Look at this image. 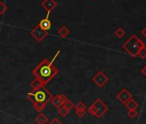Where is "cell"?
Listing matches in <instances>:
<instances>
[{"mask_svg":"<svg viewBox=\"0 0 146 124\" xmlns=\"http://www.w3.org/2000/svg\"><path fill=\"white\" fill-rule=\"evenodd\" d=\"M30 88L31 91L28 92L27 98L32 102L33 107L36 111L41 112L46 106L47 103L51 101L52 95L49 90L44 85H41L35 79L31 82Z\"/></svg>","mask_w":146,"mask_h":124,"instance_id":"1","label":"cell"},{"mask_svg":"<svg viewBox=\"0 0 146 124\" xmlns=\"http://www.w3.org/2000/svg\"><path fill=\"white\" fill-rule=\"evenodd\" d=\"M58 73V70L49 59H44L40 64L32 71V74L35 79L37 80L41 85H47L53 78H55Z\"/></svg>","mask_w":146,"mask_h":124,"instance_id":"2","label":"cell"},{"mask_svg":"<svg viewBox=\"0 0 146 124\" xmlns=\"http://www.w3.org/2000/svg\"><path fill=\"white\" fill-rule=\"evenodd\" d=\"M144 47H146L144 42L135 34L131 35V36L122 44V48L133 58H136L138 52Z\"/></svg>","mask_w":146,"mask_h":124,"instance_id":"3","label":"cell"},{"mask_svg":"<svg viewBox=\"0 0 146 124\" xmlns=\"http://www.w3.org/2000/svg\"><path fill=\"white\" fill-rule=\"evenodd\" d=\"M108 110V105L101 99L97 98L89 108H88V112L90 115L96 116L97 118L102 117Z\"/></svg>","mask_w":146,"mask_h":124,"instance_id":"4","label":"cell"},{"mask_svg":"<svg viewBox=\"0 0 146 124\" xmlns=\"http://www.w3.org/2000/svg\"><path fill=\"white\" fill-rule=\"evenodd\" d=\"M92 81L100 88L104 87L109 81V78L108 76L103 72V71H99L97 73H96L93 78H92Z\"/></svg>","mask_w":146,"mask_h":124,"instance_id":"5","label":"cell"},{"mask_svg":"<svg viewBox=\"0 0 146 124\" xmlns=\"http://www.w3.org/2000/svg\"><path fill=\"white\" fill-rule=\"evenodd\" d=\"M30 35H31V36H32L36 41L40 42V41H42L47 36L48 31L42 29L39 26V24H38V25H36L33 29H31Z\"/></svg>","mask_w":146,"mask_h":124,"instance_id":"6","label":"cell"},{"mask_svg":"<svg viewBox=\"0 0 146 124\" xmlns=\"http://www.w3.org/2000/svg\"><path fill=\"white\" fill-rule=\"evenodd\" d=\"M67 100H68V98H67V97L65 95H64V94H58L56 96H52V97L50 102H51V103L56 109H58L59 108H61L64 104V103Z\"/></svg>","mask_w":146,"mask_h":124,"instance_id":"7","label":"cell"},{"mask_svg":"<svg viewBox=\"0 0 146 124\" xmlns=\"http://www.w3.org/2000/svg\"><path fill=\"white\" fill-rule=\"evenodd\" d=\"M131 98H132V96L131 94L125 89H122L118 94H117V99L121 103H124L125 104Z\"/></svg>","mask_w":146,"mask_h":124,"instance_id":"8","label":"cell"},{"mask_svg":"<svg viewBox=\"0 0 146 124\" xmlns=\"http://www.w3.org/2000/svg\"><path fill=\"white\" fill-rule=\"evenodd\" d=\"M41 6L50 14L51 11L58 6V3L55 0H43L41 2Z\"/></svg>","mask_w":146,"mask_h":124,"instance_id":"9","label":"cell"},{"mask_svg":"<svg viewBox=\"0 0 146 124\" xmlns=\"http://www.w3.org/2000/svg\"><path fill=\"white\" fill-rule=\"evenodd\" d=\"M39 26L42 29L48 31L51 29V27H52V23H51L49 18H44V19H41L40 20V22L39 23Z\"/></svg>","mask_w":146,"mask_h":124,"instance_id":"10","label":"cell"},{"mask_svg":"<svg viewBox=\"0 0 146 124\" xmlns=\"http://www.w3.org/2000/svg\"><path fill=\"white\" fill-rule=\"evenodd\" d=\"M47 121H48V117L43 113H40L35 117V122L37 124H46Z\"/></svg>","mask_w":146,"mask_h":124,"instance_id":"11","label":"cell"},{"mask_svg":"<svg viewBox=\"0 0 146 124\" xmlns=\"http://www.w3.org/2000/svg\"><path fill=\"white\" fill-rule=\"evenodd\" d=\"M58 35L62 38H66L70 35V29L66 26H62L58 29Z\"/></svg>","mask_w":146,"mask_h":124,"instance_id":"12","label":"cell"},{"mask_svg":"<svg viewBox=\"0 0 146 124\" xmlns=\"http://www.w3.org/2000/svg\"><path fill=\"white\" fill-rule=\"evenodd\" d=\"M125 105L127 109H137L139 106L136 100H134L133 98H131Z\"/></svg>","mask_w":146,"mask_h":124,"instance_id":"13","label":"cell"},{"mask_svg":"<svg viewBox=\"0 0 146 124\" xmlns=\"http://www.w3.org/2000/svg\"><path fill=\"white\" fill-rule=\"evenodd\" d=\"M114 35H115V36H117L118 38L121 39V38H123V37L125 36V29H124L123 28H118V29L114 31Z\"/></svg>","mask_w":146,"mask_h":124,"instance_id":"14","label":"cell"},{"mask_svg":"<svg viewBox=\"0 0 146 124\" xmlns=\"http://www.w3.org/2000/svg\"><path fill=\"white\" fill-rule=\"evenodd\" d=\"M65 109H67L69 111H70L73 108L75 107V104H74V103H73L71 100H67L65 103H64V104L63 105Z\"/></svg>","mask_w":146,"mask_h":124,"instance_id":"15","label":"cell"},{"mask_svg":"<svg viewBox=\"0 0 146 124\" xmlns=\"http://www.w3.org/2000/svg\"><path fill=\"white\" fill-rule=\"evenodd\" d=\"M69 113H70V111H69L67 109H65L64 106H62L61 108L58 109V114H59L62 117H66V116L69 115Z\"/></svg>","mask_w":146,"mask_h":124,"instance_id":"16","label":"cell"},{"mask_svg":"<svg viewBox=\"0 0 146 124\" xmlns=\"http://www.w3.org/2000/svg\"><path fill=\"white\" fill-rule=\"evenodd\" d=\"M137 115H138V112L137 109H128L127 111V115L131 119L135 118Z\"/></svg>","mask_w":146,"mask_h":124,"instance_id":"17","label":"cell"},{"mask_svg":"<svg viewBox=\"0 0 146 124\" xmlns=\"http://www.w3.org/2000/svg\"><path fill=\"white\" fill-rule=\"evenodd\" d=\"M74 108H75V109H76V110H81V109L86 110V106H85V104H84L82 101L78 102V104H77Z\"/></svg>","mask_w":146,"mask_h":124,"instance_id":"18","label":"cell"},{"mask_svg":"<svg viewBox=\"0 0 146 124\" xmlns=\"http://www.w3.org/2000/svg\"><path fill=\"white\" fill-rule=\"evenodd\" d=\"M7 9L8 7L4 2H0V15H3L7 11Z\"/></svg>","mask_w":146,"mask_h":124,"instance_id":"19","label":"cell"},{"mask_svg":"<svg viewBox=\"0 0 146 124\" xmlns=\"http://www.w3.org/2000/svg\"><path fill=\"white\" fill-rule=\"evenodd\" d=\"M137 56H139L141 59H146V47H144L138 52Z\"/></svg>","mask_w":146,"mask_h":124,"instance_id":"20","label":"cell"},{"mask_svg":"<svg viewBox=\"0 0 146 124\" xmlns=\"http://www.w3.org/2000/svg\"><path fill=\"white\" fill-rule=\"evenodd\" d=\"M85 113H86V110H84V109H81V110H76L75 111V114L77 115V116H78V117H83L84 115H85Z\"/></svg>","mask_w":146,"mask_h":124,"instance_id":"21","label":"cell"},{"mask_svg":"<svg viewBox=\"0 0 146 124\" xmlns=\"http://www.w3.org/2000/svg\"><path fill=\"white\" fill-rule=\"evenodd\" d=\"M49 124H62V122L59 121V119H58V118H53V119H52V121L49 122Z\"/></svg>","mask_w":146,"mask_h":124,"instance_id":"22","label":"cell"},{"mask_svg":"<svg viewBox=\"0 0 146 124\" xmlns=\"http://www.w3.org/2000/svg\"><path fill=\"white\" fill-rule=\"evenodd\" d=\"M59 53H60V50L58 49V50L57 51V53H56L54 54V57L52 58V59L51 60V62H52V64H53V62H54V60H55V59H57V57L58 56V54H59Z\"/></svg>","mask_w":146,"mask_h":124,"instance_id":"23","label":"cell"},{"mask_svg":"<svg viewBox=\"0 0 146 124\" xmlns=\"http://www.w3.org/2000/svg\"><path fill=\"white\" fill-rule=\"evenodd\" d=\"M141 73L144 75V77L146 78V65L143 67V69L141 70Z\"/></svg>","mask_w":146,"mask_h":124,"instance_id":"24","label":"cell"},{"mask_svg":"<svg viewBox=\"0 0 146 124\" xmlns=\"http://www.w3.org/2000/svg\"><path fill=\"white\" fill-rule=\"evenodd\" d=\"M141 34H142V35L146 38V27H145V28H143V29L141 31Z\"/></svg>","mask_w":146,"mask_h":124,"instance_id":"25","label":"cell"},{"mask_svg":"<svg viewBox=\"0 0 146 124\" xmlns=\"http://www.w3.org/2000/svg\"><path fill=\"white\" fill-rule=\"evenodd\" d=\"M93 1H97V0H93Z\"/></svg>","mask_w":146,"mask_h":124,"instance_id":"26","label":"cell"}]
</instances>
